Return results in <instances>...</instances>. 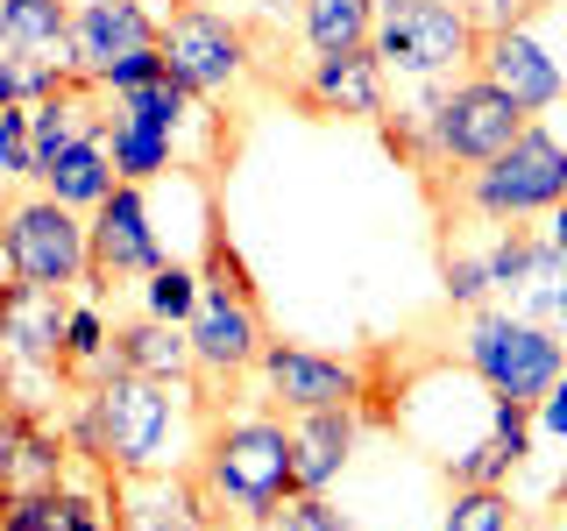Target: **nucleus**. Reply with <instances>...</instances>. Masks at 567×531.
<instances>
[{
	"mask_svg": "<svg viewBox=\"0 0 567 531\" xmlns=\"http://www.w3.org/2000/svg\"><path fill=\"white\" fill-rule=\"evenodd\" d=\"M206 8H227V14H235V8H262V14H298V0H206Z\"/></svg>",
	"mask_w": 567,
	"mask_h": 531,
	"instance_id": "nucleus-33",
	"label": "nucleus"
},
{
	"mask_svg": "<svg viewBox=\"0 0 567 531\" xmlns=\"http://www.w3.org/2000/svg\"><path fill=\"white\" fill-rule=\"evenodd\" d=\"M461 8H468V22H475V29H504V22H518L532 0H461Z\"/></svg>",
	"mask_w": 567,
	"mask_h": 531,
	"instance_id": "nucleus-29",
	"label": "nucleus"
},
{
	"mask_svg": "<svg viewBox=\"0 0 567 531\" xmlns=\"http://www.w3.org/2000/svg\"><path fill=\"white\" fill-rule=\"evenodd\" d=\"M164 43V8L150 0H79L71 8V71L106 85V71Z\"/></svg>",
	"mask_w": 567,
	"mask_h": 531,
	"instance_id": "nucleus-13",
	"label": "nucleus"
},
{
	"mask_svg": "<svg viewBox=\"0 0 567 531\" xmlns=\"http://www.w3.org/2000/svg\"><path fill=\"white\" fill-rule=\"evenodd\" d=\"M369 8H377V14H398V8H412V0H369Z\"/></svg>",
	"mask_w": 567,
	"mask_h": 531,
	"instance_id": "nucleus-36",
	"label": "nucleus"
},
{
	"mask_svg": "<svg viewBox=\"0 0 567 531\" xmlns=\"http://www.w3.org/2000/svg\"><path fill=\"white\" fill-rule=\"evenodd\" d=\"M256 376L270 389V412H333V404H354L362 412L369 383L362 368L341 362V354H319V347H291V341H270L256 354Z\"/></svg>",
	"mask_w": 567,
	"mask_h": 531,
	"instance_id": "nucleus-12",
	"label": "nucleus"
},
{
	"mask_svg": "<svg viewBox=\"0 0 567 531\" xmlns=\"http://www.w3.org/2000/svg\"><path fill=\"white\" fill-rule=\"evenodd\" d=\"M29 425L35 418H22V412H8V404H0V475H8V460H14V447H22Z\"/></svg>",
	"mask_w": 567,
	"mask_h": 531,
	"instance_id": "nucleus-31",
	"label": "nucleus"
},
{
	"mask_svg": "<svg viewBox=\"0 0 567 531\" xmlns=\"http://www.w3.org/2000/svg\"><path fill=\"white\" fill-rule=\"evenodd\" d=\"M150 8H164V14H171V8H177V0H150Z\"/></svg>",
	"mask_w": 567,
	"mask_h": 531,
	"instance_id": "nucleus-39",
	"label": "nucleus"
},
{
	"mask_svg": "<svg viewBox=\"0 0 567 531\" xmlns=\"http://www.w3.org/2000/svg\"><path fill=\"white\" fill-rule=\"evenodd\" d=\"M496 291L489 283V256H447V298L454 305H483Z\"/></svg>",
	"mask_w": 567,
	"mask_h": 531,
	"instance_id": "nucleus-28",
	"label": "nucleus"
},
{
	"mask_svg": "<svg viewBox=\"0 0 567 531\" xmlns=\"http://www.w3.org/2000/svg\"><path fill=\"white\" fill-rule=\"evenodd\" d=\"M532 418H539V425H546V433H560V439H567V376H560L554 389H546V397H539V404H532Z\"/></svg>",
	"mask_w": 567,
	"mask_h": 531,
	"instance_id": "nucleus-30",
	"label": "nucleus"
},
{
	"mask_svg": "<svg viewBox=\"0 0 567 531\" xmlns=\"http://www.w3.org/2000/svg\"><path fill=\"white\" fill-rule=\"evenodd\" d=\"M377 8L369 0H298V35L312 58H341V50H369Z\"/></svg>",
	"mask_w": 567,
	"mask_h": 531,
	"instance_id": "nucleus-23",
	"label": "nucleus"
},
{
	"mask_svg": "<svg viewBox=\"0 0 567 531\" xmlns=\"http://www.w3.org/2000/svg\"><path fill=\"white\" fill-rule=\"evenodd\" d=\"M354 439H362V412H354V404H333V412H298L291 418V475H298V496H327V482L348 468Z\"/></svg>",
	"mask_w": 567,
	"mask_h": 531,
	"instance_id": "nucleus-17",
	"label": "nucleus"
},
{
	"mask_svg": "<svg viewBox=\"0 0 567 531\" xmlns=\"http://www.w3.org/2000/svg\"><path fill=\"white\" fill-rule=\"evenodd\" d=\"M85 256H93V270H85L79 291L100 298L106 283H142L150 270H164V241H156L150 227V191L142 185H114L106 199L85 212Z\"/></svg>",
	"mask_w": 567,
	"mask_h": 531,
	"instance_id": "nucleus-11",
	"label": "nucleus"
},
{
	"mask_svg": "<svg viewBox=\"0 0 567 531\" xmlns=\"http://www.w3.org/2000/svg\"><path fill=\"white\" fill-rule=\"evenodd\" d=\"M546 8H554V0H532L518 22L483 29V43H475V79H489L496 93L511 106H525V114H546V106H560V93H567V71L554 58V43H546Z\"/></svg>",
	"mask_w": 567,
	"mask_h": 531,
	"instance_id": "nucleus-10",
	"label": "nucleus"
},
{
	"mask_svg": "<svg viewBox=\"0 0 567 531\" xmlns=\"http://www.w3.org/2000/svg\"><path fill=\"white\" fill-rule=\"evenodd\" d=\"M298 100L312 114H348V121H383L390 106V79L377 64V50H341V58H312Z\"/></svg>",
	"mask_w": 567,
	"mask_h": 531,
	"instance_id": "nucleus-16",
	"label": "nucleus"
},
{
	"mask_svg": "<svg viewBox=\"0 0 567 531\" xmlns=\"http://www.w3.org/2000/svg\"><path fill=\"white\" fill-rule=\"evenodd\" d=\"M0 283H14V270H8V256H0Z\"/></svg>",
	"mask_w": 567,
	"mask_h": 531,
	"instance_id": "nucleus-38",
	"label": "nucleus"
},
{
	"mask_svg": "<svg viewBox=\"0 0 567 531\" xmlns=\"http://www.w3.org/2000/svg\"><path fill=\"white\" fill-rule=\"evenodd\" d=\"M71 454H93L114 475H156V468H192L199 460V397L192 383H156L135 368H106L100 383L71 389L64 412Z\"/></svg>",
	"mask_w": 567,
	"mask_h": 531,
	"instance_id": "nucleus-1",
	"label": "nucleus"
},
{
	"mask_svg": "<svg viewBox=\"0 0 567 531\" xmlns=\"http://www.w3.org/2000/svg\"><path fill=\"white\" fill-rule=\"evenodd\" d=\"M8 191H22V170H14V156H8V142H0V199Z\"/></svg>",
	"mask_w": 567,
	"mask_h": 531,
	"instance_id": "nucleus-34",
	"label": "nucleus"
},
{
	"mask_svg": "<svg viewBox=\"0 0 567 531\" xmlns=\"http://www.w3.org/2000/svg\"><path fill=\"white\" fill-rule=\"evenodd\" d=\"M64 326H71V291L0 283V362L64 368Z\"/></svg>",
	"mask_w": 567,
	"mask_h": 531,
	"instance_id": "nucleus-15",
	"label": "nucleus"
},
{
	"mask_svg": "<svg viewBox=\"0 0 567 531\" xmlns=\"http://www.w3.org/2000/svg\"><path fill=\"white\" fill-rule=\"evenodd\" d=\"M206 489L192 468H156V475H121L114 482V531H213Z\"/></svg>",
	"mask_w": 567,
	"mask_h": 531,
	"instance_id": "nucleus-14",
	"label": "nucleus"
},
{
	"mask_svg": "<svg viewBox=\"0 0 567 531\" xmlns=\"http://www.w3.org/2000/svg\"><path fill=\"white\" fill-rule=\"evenodd\" d=\"M560 199H567V142L532 128V121H525V135L511 142V149H496L489 164L461 170V206H468L475 220L518 227V220L554 212Z\"/></svg>",
	"mask_w": 567,
	"mask_h": 531,
	"instance_id": "nucleus-6",
	"label": "nucleus"
},
{
	"mask_svg": "<svg viewBox=\"0 0 567 531\" xmlns=\"http://www.w3.org/2000/svg\"><path fill=\"white\" fill-rule=\"evenodd\" d=\"M192 305H199V270H192V262H164V270L142 277V312H150V319L185 326Z\"/></svg>",
	"mask_w": 567,
	"mask_h": 531,
	"instance_id": "nucleus-25",
	"label": "nucleus"
},
{
	"mask_svg": "<svg viewBox=\"0 0 567 531\" xmlns=\"http://www.w3.org/2000/svg\"><path fill=\"white\" fill-rule=\"evenodd\" d=\"M114 368H135V376H156V383H199L192 333L171 326V319H150V312L114 326Z\"/></svg>",
	"mask_w": 567,
	"mask_h": 531,
	"instance_id": "nucleus-18",
	"label": "nucleus"
},
{
	"mask_svg": "<svg viewBox=\"0 0 567 531\" xmlns=\"http://www.w3.org/2000/svg\"><path fill=\"white\" fill-rule=\"evenodd\" d=\"M440 531H518V503H511L496 482H454L447 524Z\"/></svg>",
	"mask_w": 567,
	"mask_h": 531,
	"instance_id": "nucleus-24",
	"label": "nucleus"
},
{
	"mask_svg": "<svg viewBox=\"0 0 567 531\" xmlns=\"http://www.w3.org/2000/svg\"><path fill=\"white\" fill-rule=\"evenodd\" d=\"M0 256L14 283H43V291H79L93 256H85V212L58 206L43 185H22L0 199Z\"/></svg>",
	"mask_w": 567,
	"mask_h": 531,
	"instance_id": "nucleus-7",
	"label": "nucleus"
},
{
	"mask_svg": "<svg viewBox=\"0 0 567 531\" xmlns=\"http://www.w3.org/2000/svg\"><path fill=\"white\" fill-rule=\"evenodd\" d=\"M0 43L35 71L71 79V0H0Z\"/></svg>",
	"mask_w": 567,
	"mask_h": 531,
	"instance_id": "nucleus-19",
	"label": "nucleus"
},
{
	"mask_svg": "<svg viewBox=\"0 0 567 531\" xmlns=\"http://www.w3.org/2000/svg\"><path fill=\"white\" fill-rule=\"evenodd\" d=\"M525 106H511L504 93H496L489 79H454L447 93H440L425 114L404 121V135L390 128V142H412V149L425 156V164H461V170H475V164H489L496 149H511V142L525 135Z\"/></svg>",
	"mask_w": 567,
	"mask_h": 531,
	"instance_id": "nucleus-5",
	"label": "nucleus"
},
{
	"mask_svg": "<svg viewBox=\"0 0 567 531\" xmlns=\"http://www.w3.org/2000/svg\"><path fill=\"white\" fill-rule=\"evenodd\" d=\"M475 43H483V29L468 22L461 0H412L398 14H377V29H369V50H377L383 79L425 85V93H447L454 79H468Z\"/></svg>",
	"mask_w": 567,
	"mask_h": 531,
	"instance_id": "nucleus-4",
	"label": "nucleus"
},
{
	"mask_svg": "<svg viewBox=\"0 0 567 531\" xmlns=\"http://www.w3.org/2000/svg\"><path fill=\"white\" fill-rule=\"evenodd\" d=\"M546 248H554V256L567 262V199H560L554 212H546Z\"/></svg>",
	"mask_w": 567,
	"mask_h": 531,
	"instance_id": "nucleus-32",
	"label": "nucleus"
},
{
	"mask_svg": "<svg viewBox=\"0 0 567 531\" xmlns=\"http://www.w3.org/2000/svg\"><path fill=\"white\" fill-rule=\"evenodd\" d=\"M461 362H468V376L489 383L496 397L539 404L546 389L567 376V341H554L539 319H518V312H475L468 341H461Z\"/></svg>",
	"mask_w": 567,
	"mask_h": 531,
	"instance_id": "nucleus-8",
	"label": "nucleus"
},
{
	"mask_svg": "<svg viewBox=\"0 0 567 531\" xmlns=\"http://www.w3.org/2000/svg\"><path fill=\"white\" fill-rule=\"evenodd\" d=\"M50 85H64L58 71H35L29 58H14V50L0 43V106H35Z\"/></svg>",
	"mask_w": 567,
	"mask_h": 531,
	"instance_id": "nucleus-26",
	"label": "nucleus"
},
{
	"mask_svg": "<svg viewBox=\"0 0 567 531\" xmlns=\"http://www.w3.org/2000/svg\"><path fill=\"white\" fill-rule=\"evenodd\" d=\"M518 531H546V524H525V518H518Z\"/></svg>",
	"mask_w": 567,
	"mask_h": 531,
	"instance_id": "nucleus-40",
	"label": "nucleus"
},
{
	"mask_svg": "<svg viewBox=\"0 0 567 531\" xmlns=\"http://www.w3.org/2000/svg\"><path fill=\"white\" fill-rule=\"evenodd\" d=\"M192 333V362H199V383H235L256 368V354L270 347V326H262V298L248 283L241 256L227 248V235H206V270H199V305L185 319Z\"/></svg>",
	"mask_w": 567,
	"mask_h": 531,
	"instance_id": "nucleus-3",
	"label": "nucleus"
},
{
	"mask_svg": "<svg viewBox=\"0 0 567 531\" xmlns=\"http://www.w3.org/2000/svg\"><path fill=\"white\" fill-rule=\"evenodd\" d=\"M106 156H114V177H121V185H150V177L185 170L177 142L156 135V128H142V121H128V114H106Z\"/></svg>",
	"mask_w": 567,
	"mask_h": 531,
	"instance_id": "nucleus-22",
	"label": "nucleus"
},
{
	"mask_svg": "<svg viewBox=\"0 0 567 531\" xmlns=\"http://www.w3.org/2000/svg\"><path fill=\"white\" fill-rule=\"evenodd\" d=\"M106 100H114V114H128V121H142V128H156V135H171L177 156H185V128H199V121H220L199 93H185L171 71H156V79L128 85V93H106Z\"/></svg>",
	"mask_w": 567,
	"mask_h": 531,
	"instance_id": "nucleus-20",
	"label": "nucleus"
},
{
	"mask_svg": "<svg viewBox=\"0 0 567 531\" xmlns=\"http://www.w3.org/2000/svg\"><path fill=\"white\" fill-rule=\"evenodd\" d=\"M554 503H560V510H567V475H560V489H554Z\"/></svg>",
	"mask_w": 567,
	"mask_h": 531,
	"instance_id": "nucleus-37",
	"label": "nucleus"
},
{
	"mask_svg": "<svg viewBox=\"0 0 567 531\" xmlns=\"http://www.w3.org/2000/svg\"><path fill=\"white\" fill-rule=\"evenodd\" d=\"M192 475H199L213 518H227V524H270V510L298 496L291 425H284V412H248V418L206 425Z\"/></svg>",
	"mask_w": 567,
	"mask_h": 531,
	"instance_id": "nucleus-2",
	"label": "nucleus"
},
{
	"mask_svg": "<svg viewBox=\"0 0 567 531\" xmlns=\"http://www.w3.org/2000/svg\"><path fill=\"white\" fill-rule=\"evenodd\" d=\"M248 58H256V35H248L227 8L177 0V8L164 14V71L185 85V93L227 100L248 79Z\"/></svg>",
	"mask_w": 567,
	"mask_h": 531,
	"instance_id": "nucleus-9",
	"label": "nucleus"
},
{
	"mask_svg": "<svg viewBox=\"0 0 567 531\" xmlns=\"http://www.w3.org/2000/svg\"><path fill=\"white\" fill-rule=\"evenodd\" d=\"M35 185H43L58 206H71V212H93L106 191L121 185V177H114V156H106V135L79 142V149H64L50 170H35Z\"/></svg>",
	"mask_w": 567,
	"mask_h": 531,
	"instance_id": "nucleus-21",
	"label": "nucleus"
},
{
	"mask_svg": "<svg viewBox=\"0 0 567 531\" xmlns=\"http://www.w3.org/2000/svg\"><path fill=\"white\" fill-rule=\"evenodd\" d=\"M532 305H546V312L567 319V283H560V291H532Z\"/></svg>",
	"mask_w": 567,
	"mask_h": 531,
	"instance_id": "nucleus-35",
	"label": "nucleus"
},
{
	"mask_svg": "<svg viewBox=\"0 0 567 531\" xmlns=\"http://www.w3.org/2000/svg\"><path fill=\"white\" fill-rule=\"evenodd\" d=\"M262 531H354V524L327 503V496H291V503L270 510V524H262Z\"/></svg>",
	"mask_w": 567,
	"mask_h": 531,
	"instance_id": "nucleus-27",
	"label": "nucleus"
}]
</instances>
